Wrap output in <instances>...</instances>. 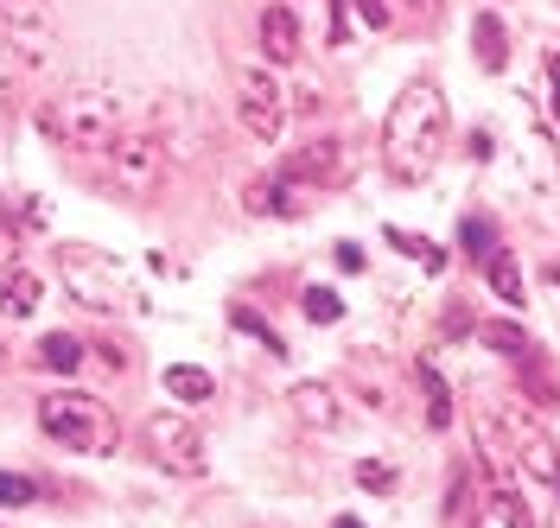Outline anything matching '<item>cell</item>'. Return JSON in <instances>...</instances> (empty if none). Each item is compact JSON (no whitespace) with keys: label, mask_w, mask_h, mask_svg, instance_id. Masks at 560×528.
I'll list each match as a JSON object with an SVG mask.
<instances>
[{"label":"cell","mask_w":560,"mask_h":528,"mask_svg":"<svg viewBox=\"0 0 560 528\" xmlns=\"http://www.w3.org/2000/svg\"><path fill=\"white\" fill-rule=\"evenodd\" d=\"M357 484H363V491H395V484H401V471L383 465V458H363V465H357Z\"/></svg>","instance_id":"27"},{"label":"cell","mask_w":560,"mask_h":528,"mask_svg":"<svg viewBox=\"0 0 560 528\" xmlns=\"http://www.w3.org/2000/svg\"><path fill=\"white\" fill-rule=\"evenodd\" d=\"M440 141H446V90L415 77L383 121V166L395 185H427L440 166Z\"/></svg>","instance_id":"1"},{"label":"cell","mask_w":560,"mask_h":528,"mask_svg":"<svg viewBox=\"0 0 560 528\" xmlns=\"http://www.w3.org/2000/svg\"><path fill=\"white\" fill-rule=\"evenodd\" d=\"M293 185H318V191H331V185H350V146L345 141H313L300 146L293 160H287V173Z\"/></svg>","instance_id":"9"},{"label":"cell","mask_w":560,"mask_h":528,"mask_svg":"<svg viewBox=\"0 0 560 528\" xmlns=\"http://www.w3.org/2000/svg\"><path fill=\"white\" fill-rule=\"evenodd\" d=\"M485 509H490V523H497V528H541V516L523 503V491H516L510 478H497V484H490V503H485Z\"/></svg>","instance_id":"15"},{"label":"cell","mask_w":560,"mask_h":528,"mask_svg":"<svg viewBox=\"0 0 560 528\" xmlns=\"http://www.w3.org/2000/svg\"><path fill=\"white\" fill-rule=\"evenodd\" d=\"M26 77H33V64H26V58L0 38V103H13V96L26 90Z\"/></svg>","instance_id":"22"},{"label":"cell","mask_w":560,"mask_h":528,"mask_svg":"<svg viewBox=\"0 0 560 528\" xmlns=\"http://www.w3.org/2000/svg\"><path fill=\"white\" fill-rule=\"evenodd\" d=\"M471 45H478V64H485V71H503V64H510V33H503L497 13H478V20H471Z\"/></svg>","instance_id":"16"},{"label":"cell","mask_w":560,"mask_h":528,"mask_svg":"<svg viewBox=\"0 0 560 528\" xmlns=\"http://www.w3.org/2000/svg\"><path fill=\"white\" fill-rule=\"evenodd\" d=\"M490 421H497V439L510 446V458H523L528 478H541V484H560V446L548 439V433H541V421L528 414L523 401H503Z\"/></svg>","instance_id":"6"},{"label":"cell","mask_w":560,"mask_h":528,"mask_svg":"<svg viewBox=\"0 0 560 528\" xmlns=\"http://www.w3.org/2000/svg\"><path fill=\"white\" fill-rule=\"evenodd\" d=\"M236 115L255 141H280L287 134V96L268 71H236Z\"/></svg>","instance_id":"8"},{"label":"cell","mask_w":560,"mask_h":528,"mask_svg":"<svg viewBox=\"0 0 560 528\" xmlns=\"http://www.w3.org/2000/svg\"><path fill=\"white\" fill-rule=\"evenodd\" d=\"M38 274H33V261H7L0 268V313L7 318H33L38 313Z\"/></svg>","instance_id":"11"},{"label":"cell","mask_w":560,"mask_h":528,"mask_svg":"<svg viewBox=\"0 0 560 528\" xmlns=\"http://www.w3.org/2000/svg\"><path fill=\"white\" fill-rule=\"evenodd\" d=\"M388 248L415 255L420 268H446V255H440V243H427V236H415V230H388Z\"/></svg>","instance_id":"24"},{"label":"cell","mask_w":560,"mask_h":528,"mask_svg":"<svg viewBox=\"0 0 560 528\" xmlns=\"http://www.w3.org/2000/svg\"><path fill=\"white\" fill-rule=\"evenodd\" d=\"M485 281L497 286V300H503V306H523V274H516V261H510V255H497V248H490V255H485Z\"/></svg>","instance_id":"21"},{"label":"cell","mask_w":560,"mask_h":528,"mask_svg":"<svg viewBox=\"0 0 560 528\" xmlns=\"http://www.w3.org/2000/svg\"><path fill=\"white\" fill-rule=\"evenodd\" d=\"M331 528H363V523H357V516H338V523H331Z\"/></svg>","instance_id":"33"},{"label":"cell","mask_w":560,"mask_h":528,"mask_svg":"<svg viewBox=\"0 0 560 528\" xmlns=\"http://www.w3.org/2000/svg\"><path fill=\"white\" fill-rule=\"evenodd\" d=\"M345 13H357V20H363V26H376V33L388 26V0H345Z\"/></svg>","instance_id":"28"},{"label":"cell","mask_w":560,"mask_h":528,"mask_svg":"<svg viewBox=\"0 0 560 528\" xmlns=\"http://www.w3.org/2000/svg\"><path fill=\"white\" fill-rule=\"evenodd\" d=\"M471 516V478H453V503H446V523H465Z\"/></svg>","instance_id":"29"},{"label":"cell","mask_w":560,"mask_h":528,"mask_svg":"<svg viewBox=\"0 0 560 528\" xmlns=\"http://www.w3.org/2000/svg\"><path fill=\"white\" fill-rule=\"evenodd\" d=\"M287 414L313 433H338L345 426V408H338V388L331 383H293L287 388Z\"/></svg>","instance_id":"10"},{"label":"cell","mask_w":560,"mask_h":528,"mask_svg":"<svg viewBox=\"0 0 560 528\" xmlns=\"http://www.w3.org/2000/svg\"><path fill=\"white\" fill-rule=\"evenodd\" d=\"M248 211L255 216H300L306 204H300V185L293 178H255L248 185Z\"/></svg>","instance_id":"13"},{"label":"cell","mask_w":560,"mask_h":528,"mask_svg":"<svg viewBox=\"0 0 560 528\" xmlns=\"http://www.w3.org/2000/svg\"><path fill=\"white\" fill-rule=\"evenodd\" d=\"M33 496H38L33 478H20V471H0V509H26Z\"/></svg>","instance_id":"26"},{"label":"cell","mask_w":560,"mask_h":528,"mask_svg":"<svg viewBox=\"0 0 560 528\" xmlns=\"http://www.w3.org/2000/svg\"><path fill=\"white\" fill-rule=\"evenodd\" d=\"M58 274H65L70 300H77V306H90V313H135V306H140V293L128 286V274L108 261L103 248L70 243L65 255H58Z\"/></svg>","instance_id":"4"},{"label":"cell","mask_w":560,"mask_h":528,"mask_svg":"<svg viewBox=\"0 0 560 528\" xmlns=\"http://www.w3.org/2000/svg\"><path fill=\"white\" fill-rule=\"evenodd\" d=\"M415 383L427 388V426H446V421H453V388H446V376H440L427 356L415 363Z\"/></svg>","instance_id":"17"},{"label":"cell","mask_w":560,"mask_h":528,"mask_svg":"<svg viewBox=\"0 0 560 528\" xmlns=\"http://www.w3.org/2000/svg\"><path fill=\"white\" fill-rule=\"evenodd\" d=\"M38 363H45V369H58V376L83 369V338H70V331H51V338H38Z\"/></svg>","instance_id":"18"},{"label":"cell","mask_w":560,"mask_h":528,"mask_svg":"<svg viewBox=\"0 0 560 528\" xmlns=\"http://www.w3.org/2000/svg\"><path fill=\"white\" fill-rule=\"evenodd\" d=\"M338 268H345V274H363V248H357V243H338Z\"/></svg>","instance_id":"31"},{"label":"cell","mask_w":560,"mask_h":528,"mask_svg":"<svg viewBox=\"0 0 560 528\" xmlns=\"http://www.w3.org/2000/svg\"><path fill=\"white\" fill-rule=\"evenodd\" d=\"M478 344L497 351V356H510V363H528V356H535V338H528L523 325H510V318H485V325H478Z\"/></svg>","instance_id":"14"},{"label":"cell","mask_w":560,"mask_h":528,"mask_svg":"<svg viewBox=\"0 0 560 528\" xmlns=\"http://www.w3.org/2000/svg\"><path fill=\"white\" fill-rule=\"evenodd\" d=\"M261 51H268V64H293L300 58V20L287 7H268L261 13Z\"/></svg>","instance_id":"12"},{"label":"cell","mask_w":560,"mask_h":528,"mask_svg":"<svg viewBox=\"0 0 560 528\" xmlns=\"http://www.w3.org/2000/svg\"><path fill=\"white\" fill-rule=\"evenodd\" d=\"M38 128H45L58 146L83 153V160H103L108 141H115L128 121H121L115 90H103V83H70L65 96H51V103L38 108Z\"/></svg>","instance_id":"2"},{"label":"cell","mask_w":560,"mask_h":528,"mask_svg":"<svg viewBox=\"0 0 560 528\" xmlns=\"http://www.w3.org/2000/svg\"><path fill=\"white\" fill-rule=\"evenodd\" d=\"M38 426L65 446V453H83V458H103L121 446V426H115V414H108L96 395H77V388H65V395H45L38 401Z\"/></svg>","instance_id":"3"},{"label":"cell","mask_w":560,"mask_h":528,"mask_svg":"<svg viewBox=\"0 0 560 528\" xmlns=\"http://www.w3.org/2000/svg\"><path fill=\"white\" fill-rule=\"evenodd\" d=\"M166 395H173V401H210L217 383H210L198 363H173V369H166Z\"/></svg>","instance_id":"19"},{"label":"cell","mask_w":560,"mask_h":528,"mask_svg":"<svg viewBox=\"0 0 560 528\" xmlns=\"http://www.w3.org/2000/svg\"><path fill=\"white\" fill-rule=\"evenodd\" d=\"M548 90H555V103L548 108H555V121H560V58H548Z\"/></svg>","instance_id":"32"},{"label":"cell","mask_w":560,"mask_h":528,"mask_svg":"<svg viewBox=\"0 0 560 528\" xmlns=\"http://www.w3.org/2000/svg\"><path fill=\"white\" fill-rule=\"evenodd\" d=\"M230 325H236V331H248V338H261V344H268L275 356H287V344H280V331H275V325H268L261 313H255V306H230Z\"/></svg>","instance_id":"23"},{"label":"cell","mask_w":560,"mask_h":528,"mask_svg":"<svg viewBox=\"0 0 560 528\" xmlns=\"http://www.w3.org/2000/svg\"><path fill=\"white\" fill-rule=\"evenodd\" d=\"M140 439H147V458H153L160 471H173V478H205V433L185 421V414H153V421L140 426Z\"/></svg>","instance_id":"7"},{"label":"cell","mask_w":560,"mask_h":528,"mask_svg":"<svg viewBox=\"0 0 560 528\" xmlns=\"http://www.w3.org/2000/svg\"><path fill=\"white\" fill-rule=\"evenodd\" d=\"M350 383H363V395L388 408L395 401V383H383V369H376V351H350Z\"/></svg>","instance_id":"20"},{"label":"cell","mask_w":560,"mask_h":528,"mask_svg":"<svg viewBox=\"0 0 560 528\" xmlns=\"http://www.w3.org/2000/svg\"><path fill=\"white\" fill-rule=\"evenodd\" d=\"M306 318H313V325H338V318H345V300H338L331 286H306Z\"/></svg>","instance_id":"25"},{"label":"cell","mask_w":560,"mask_h":528,"mask_svg":"<svg viewBox=\"0 0 560 528\" xmlns=\"http://www.w3.org/2000/svg\"><path fill=\"white\" fill-rule=\"evenodd\" d=\"M465 248H471V255H490V223L485 216H465Z\"/></svg>","instance_id":"30"},{"label":"cell","mask_w":560,"mask_h":528,"mask_svg":"<svg viewBox=\"0 0 560 528\" xmlns=\"http://www.w3.org/2000/svg\"><path fill=\"white\" fill-rule=\"evenodd\" d=\"M96 166H103V178L121 191V198H153L160 178H166V146H160L153 128H121Z\"/></svg>","instance_id":"5"}]
</instances>
